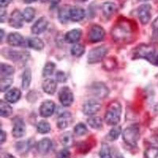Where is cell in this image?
<instances>
[{
  "label": "cell",
  "mask_w": 158,
  "mask_h": 158,
  "mask_svg": "<svg viewBox=\"0 0 158 158\" xmlns=\"http://www.w3.org/2000/svg\"><path fill=\"white\" fill-rule=\"evenodd\" d=\"M135 55L138 58L145 59L152 64L158 66V52L153 46L146 44L140 45L135 51Z\"/></svg>",
  "instance_id": "6da1fadb"
},
{
  "label": "cell",
  "mask_w": 158,
  "mask_h": 158,
  "mask_svg": "<svg viewBox=\"0 0 158 158\" xmlns=\"http://www.w3.org/2000/svg\"><path fill=\"white\" fill-rule=\"evenodd\" d=\"M121 116V105L117 101H113L110 104L107 109L104 120L107 124L111 126H115L120 121Z\"/></svg>",
  "instance_id": "7a4b0ae2"
},
{
  "label": "cell",
  "mask_w": 158,
  "mask_h": 158,
  "mask_svg": "<svg viewBox=\"0 0 158 158\" xmlns=\"http://www.w3.org/2000/svg\"><path fill=\"white\" fill-rule=\"evenodd\" d=\"M139 138H140V128L138 124L131 125L123 132V138L124 142L131 147H135L137 146Z\"/></svg>",
  "instance_id": "3957f363"
},
{
  "label": "cell",
  "mask_w": 158,
  "mask_h": 158,
  "mask_svg": "<svg viewBox=\"0 0 158 158\" xmlns=\"http://www.w3.org/2000/svg\"><path fill=\"white\" fill-rule=\"evenodd\" d=\"M108 48L105 46H101L92 49L88 55L89 63H97L102 61L108 53Z\"/></svg>",
  "instance_id": "277c9868"
},
{
  "label": "cell",
  "mask_w": 158,
  "mask_h": 158,
  "mask_svg": "<svg viewBox=\"0 0 158 158\" xmlns=\"http://www.w3.org/2000/svg\"><path fill=\"white\" fill-rule=\"evenodd\" d=\"M59 101L64 107L70 106L74 101V95L68 87H63L59 93Z\"/></svg>",
  "instance_id": "5b68a950"
},
{
  "label": "cell",
  "mask_w": 158,
  "mask_h": 158,
  "mask_svg": "<svg viewBox=\"0 0 158 158\" xmlns=\"http://www.w3.org/2000/svg\"><path fill=\"white\" fill-rule=\"evenodd\" d=\"M105 36V32L104 29H103L100 25H95L92 26L90 29L89 32V38L92 43H97L103 40Z\"/></svg>",
  "instance_id": "8992f818"
},
{
  "label": "cell",
  "mask_w": 158,
  "mask_h": 158,
  "mask_svg": "<svg viewBox=\"0 0 158 158\" xmlns=\"http://www.w3.org/2000/svg\"><path fill=\"white\" fill-rule=\"evenodd\" d=\"M101 108V104L96 100H89L83 105V112L87 115H94L97 114Z\"/></svg>",
  "instance_id": "52a82bcc"
},
{
  "label": "cell",
  "mask_w": 158,
  "mask_h": 158,
  "mask_svg": "<svg viewBox=\"0 0 158 158\" xmlns=\"http://www.w3.org/2000/svg\"><path fill=\"white\" fill-rule=\"evenodd\" d=\"M151 6L149 4H143L140 6L138 10V18L142 24H147L151 18Z\"/></svg>",
  "instance_id": "ba28073f"
},
{
  "label": "cell",
  "mask_w": 158,
  "mask_h": 158,
  "mask_svg": "<svg viewBox=\"0 0 158 158\" xmlns=\"http://www.w3.org/2000/svg\"><path fill=\"white\" fill-rule=\"evenodd\" d=\"M23 16L22 14L18 10H15L11 13L9 19V23L11 27L15 29H20L23 25Z\"/></svg>",
  "instance_id": "9c48e42d"
},
{
  "label": "cell",
  "mask_w": 158,
  "mask_h": 158,
  "mask_svg": "<svg viewBox=\"0 0 158 158\" xmlns=\"http://www.w3.org/2000/svg\"><path fill=\"white\" fill-rule=\"evenodd\" d=\"M55 108H56V105L53 101H46L42 103L41 106L40 108V113L42 117L48 118L53 115Z\"/></svg>",
  "instance_id": "30bf717a"
},
{
  "label": "cell",
  "mask_w": 158,
  "mask_h": 158,
  "mask_svg": "<svg viewBox=\"0 0 158 158\" xmlns=\"http://www.w3.org/2000/svg\"><path fill=\"white\" fill-rule=\"evenodd\" d=\"M92 92L96 97L99 98H105L108 95V89L103 83L97 82L92 85Z\"/></svg>",
  "instance_id": "8fae6325"
},
{
  "label": "cell",
  "mask_w": 158,
  "mask_h": 158,
  "mask_svg": "<svg viewBox=\"0 0 158 158\" xmlns=\"http://www.w3.org/2000/svg\"><path fill=\"white\" fill-rule=\"evenodd\" d=\"M129 29L123 25H118L112 30V36L116 40H121L126 39L127 36L129 35Z\"/></svg>",
  "instance_id": "7c38bea8"
},
{
  "label": "cell",
  "mask_w": 158,
  "mask_h": 158,
  "mask_svg": "<svg viewBox=\"0 0 158 158\" xmlns=\"http://www.w3.org/2000/svg\"><path fill=\"white\" fill-rule=\"evenodd\" d=\"M72 123V115L68 111H65L59 115L57 120L58 127L59 129H65Z\"/></svg>",
  "instance_id": "4fadbf2b"
},
{
  "label": "cell",
  "mask_w": 158,
  "mask_h": 158,
  "mask_svg": "<svg viewBox=\"0 0 158 158\" xmlns=\"http://www.w3.org/2000/svg\"><path fill=\"white\" fill-rule=\"evenodd\" d=\"M85 16V12L83 8L79 6L70 7V19L73 22H80Z\"/></svg>",
  "instance_id": "5bb4252c"
},
{
  "label": "cell",
  "mask_w": 158,
  "mask_h": 158,
  "mask_svg": "<svg viewBox=\"0 0 158 158\" xmlns=\"http://www.w3.org/2000/svg\"><path fill=\"white\" fill-rule=\"evenodd\" d=\"M48 25V22L45 18H40L38 19L35 24L32 25V32L33 34H40L43 32L45 29H47V26Z\"/></svg>",
  "instance_id": "9a60e30c"
},
{
  "label": "cell",
  "mask_w": 158,
  "mask_h": 158,
  "mask_svg": "<svg viewBox=\"0 0 158 158\" xmlns=\"http://www.w3.org/2000/svg\"><path fill=\"white\" fill-rule=\"evenodd\" d=\"M52 147V142L49 138H43L38 142L36 149L40 154H46L50 151Z\"/></svg>",
  "instance_id": "2e32d148"
},
{
  "label": "cell",
  "mask_w": 158,
  "mask_h": 158,
  "mask_svg": "<svg viewBox=\"0 0 158 158\" xmlns=\"http://www.w3.org/2000/svg\"><path fill=\"white\" fill-rule=\"evenodd\" d=\"M13 136L15 138H22L25 134V125L22 119L18 118V120L15 121V126L12 131Z\"/></svg>",
  "instance_id": "e0dca14e"
},
{
  "label": "cell",
  "mask_w": 158,
  "mask_h": 158,
  "mask_svg": "<svg viewBox=\"0 0 158 158\" xmlns=\"http://www.w3.org/2000/svg\"><path fill=\"white\" fill-rule=\"evenodd\" d=\"M81 29H74L73 30L70 31L66 34L65 36V40L67 42V43L70 44H74L77 43L78 41L80 38L81 36Z\"/></svg>",
  "instance_id": "ac0fdd59"
},
{
  "label": "cell",
  "mask_w": 158,
  "mask_h": 158,
  "mask_svg": "<svg viewBox=\"0 0 158 158\" xmlns=\"http://www.w3.org/2000/svg\"><path fill=\"white\" fill-rule=\"evenodd\" d=\"M42 87H43L44 91L46 94H49V95H52V94H54L55 92H56L57 84H56V81H55L54 79L48 78L43 82Z\"/></svg>",
  "instance_id": "d6986e66"
},
{
  "label": "cell",
  "mask_w": 158,
  "mask_h": 158,
  "mask_svg": "<svg viewBox=\"0 0 158 158\" xmlns=\"http://www.w3.org/2000/svg\"><path fill=\"white\" fill-rule=\"evenodd\" d=\"M7 42L11 46H20L23 43V37L18 32H11L7 37Z\"/></svg>",
  "instance_id": "ffe728a7"
},
{
  "label": "cell",
  "mask_w": 158,
  "mask_h": 158,
  "mask_svg": "<svg viewBox=\"0 0 158 158\" xmlns=\"http://www.w3.org/2000/svg\"><path fill=\"white\" fill-rule=\"evenodd\" d=\"M21 91L18 89H12L10 91H8L6 93L5 96V98L6 100V101L10 103H16L17 101H19V99L21 98Z\"/></svg>",
  "instance_id": "44dd1931"
},
{
  "label": "cell",
  "mask_w": 158,
  "mask_h": 158,
  "mask_svg": "<svg viewBox=\"0 0 158 158\" xmlns=\"http://www.w3.org/2000/svg\"><path fill=\"white\" fill-rule=\"evenodd\" d=\"M60 142L65 147H71L74 143V138L70 132H65L60 137Z\"/></svg>",
  "instance_id": "7402d4cb"
},
{
  "label": "cell",
  "mask_w": 158,
  "mask_h": 158,
  "mask_svg": "<svg viewBox=\"0 0 158 158\" xmlns=\"http://www.w3.org/2000/svg\"><path fill=\"white\" fill-rule=\"evenodd\" d=\"M102 11L106 17H111L117 11V6L113 2H104L102 6Z\"/></svg>",
  "instance_id": "603a6c76"
},
{
  "label": "cell",
  "mask_w": 158,
  "mask_h": 158,
  "mask_svg": "<svg viewBox=\"0 0 158 158\" xmlns=\"http://www.w3.org/2000/svg\"><path fill=\"white\" fill-rule=\"evenodd\" d=\"M28 45H29V47H30L31 48L36 51L42 50L44 48V42L38 37L29 38L28 40Z\"/></svg>",
  "instance_id": "cb8c5ba5"
},
{
  "label": "cell",
  "mask_w": 158,
  "mask_h": 158,
  "mask_svg": "<svg viewBox=\"0 0 158 158\" xmlns=\"http://www.w3.org/2000/svg\"><path fill=\"white\" fill-rule=\"evenodd\" d=\"M70 7H69L68 6H64L59 9V18L60 20V22L65 23L68 20H70Z\"/></svg>",
  "instance_id": "d4e9b609"
},
{
  "label": "cell",
  "mask_w": 158,
  "mask_h": 158,
  "mask_svg": "<svg viewBox=\"0 0 158 158\" xmlns=\"http://www.w3.org/2000/svg\"><path fill=\"white\" fill-rule=\"evenodd\" d=\"M13 109L7 103L1 101L0 102V115L2 117H8L12 113Z\"/></svg>",
  "instance_id": "484cf974"
},
{
  "label": "cell",
  "mask_w": 158,
  "mask_h": 158,
  "mask_svg": "<svg viewBox=\"0 0 158 158\" xmlns=\"http://www.w3.org/2000/svg\"><path fill=\"white\" fill-rule=\"evenodd\" d=\"M31 79H32V74H31L30 69H26L22 75V88L24 89L29 88L31 83Z\"/></svg>",
  "instance_id": "4316f807"
},
{
  "label": "cell",
  "mask_w": 158,
  "mask_h": 158,
  "mask_svg": "<svg viewBox=\"0 0 158 158\" xmlns=\"http://www.w3.org/2000/svg\"><path fill=\"white\" fill-rule=\"evenodd\" d=\"M7 52L6 53V57L9 58V59H13V60H19V59H22L25 56V52H18V51L15 50H6Z\"/></svg>",
  "instance_id": "83f0119b"
},
{
  "label": "cell",
  "mask_w": 158,
  "mask_h": 158,
  "mask_svg": "<svg viewBox=\"0 0 158 158\" xmlns=\"http://www.w3.org/2000/svg\"><path fill=\"white\" fill-rule=\"evenodd\" d=\"M87 123L91 127L94 129H100L102 127V119L98 116H92L87 119Z\"/></svg>",
  "instance_id": "f1b7e54d"
},
{
  "label": "cell",
  "mask_w": 158,
  "mask_h": 158,
  "mask_svg": "<svg viewBox=\"0 0 158 158\" xmlns=\"http://www.w3.org/2000/svg\"><path fill=\"white\" fill-rule=\"evenodd\" d=\"M1 76L2 77H6L12 75L15 73V68L10 65L5 64V63H2L1 64Z\"/></svg>",
  "instance_id": "f546056e"
},
{
  "label": "cell",
  "mask_w": 158,
  "mask_h": 158,
  "mask_svg": "<svg viewBox=\"0 0 158 158\" xmlns=\"http://www.w3.org/2000/svg\"><path fill=\"white\" fill-rule=\"evenodd\" d=\"M35 14H36V11L33 8L27 7L24 10L23 13H22V16H23V18L25 22H30L35 18Z\"/></svg>",
  "instance_id": "4dcf8cb0"
},
{
  "label": "cell",
  "mask_w": 158,
  "mask_h": 158,
  "mask_svg": "<svg viewBox=\"0 0 158 158\" xmlns=\"http://www.w3.org/2000/svg\"><path fill=\"white\" fill-rule=\"evenodd\" d=\"M85 51V48L84 45L77 44H74L71 48L70 52H71L72 56H76V57H80V56L84 54Z\"/></svg>",
  "instance_id": "1f68e13d"
},
{
  "label": "cell",
  "mask_w": 158,
  "mask_h": 158,
  "mask_svg": "<svg viewBox=\"0 0 158 158\" xmlns=\"http://www.w3.org/2000/svg\"><path fill=\"white\" fill-rule=\"evenodd\" d=\"M37 131L40 134H47L50 132L51 131V126L50 124L47 122V121L42 120L38 123L37 125Z\"/></svg>",
  "instance_id": "d6a6232c"
},
{
  "label": "cell",
  "mask_w": 158,
  "mask_h": 158,
  "mask_svg": "<svg viewBox=\"0 0 158 158\" xmlns=\"http://www.w3.org/2000/svg\"><path fill=\"white\" fill-rule=\"evenodd\" d=\"M122 128L120 126H116L110 131L109 134L108 135V138L110 141H115L116 140L118 136L120 135Z\"/></svg>",
  "instance_id": "836d02e7"
},
{
  "label": "cell",
  "mask_w": 158,
  "mask_h": 158,
  "mask_svg": "<svg viewBox=\"0 0 158 158\" xmlns=\"http://www.w3.org/2000/svg\"><path fill=\"white\" fill-rule=\"evenodd\" d=\"M55 69H56V65L54 64L52 62H49V63H46V65L44 66V68L43 70V75L45 77H48V76L52 75L54 72Z\"/></svg>",
  "instance_id": "e575fe53"
},
{
  "label": "cell",
  "mask_w": 158,
  "mask_h": 158,
  "mask_svg": "<svg viewBox=\"0 0 158 158\" xmlns=\"http://www.w3.org/2000/svg\"><path fill=\"white\" fill-rule=\"evenodd\" d=\"M100 157L101 158H111V150L109 146L107 144L104 143L101 146V149L100 150Z\"/></svg>",
  "instance_id": "d590c367"
},
{
  "label": "cell",
  "mask_w": 158,
  "mask_h": 158,
  "mask_svg": "<svg viewBox=\"0 0 158 158\" xmlns=\"http://www.w3.org/2000/svg\"><path fill=\"white\" fill-rule=\"evenodd\" d=\"M13 83V79L10 77H2L1 79V91L5 92L10 87Z\"/></svg>",
  "instance_id": "8d00e7d4"
},
{
  "label": "cell",
  "mask_w": 158,
  "mask_h": 158,
  "mask_svg": "<svg viewBox=\"0 0 158 158\" xmlns=\"http://www.w3.org/2000/svg\"><path fill=\"white\" fill-rule=\"evenodd\" d=\"M86 126L84 123H78L74 127V133L77 135V136H81V135H85L87 133Z\"/></svg>",
  "instance_id": "74e56055"
},
{
  "label": "cell",
  "mask_w": 158,
  "mask_h": 158,
  "mask_svg": "<svg viewBox=\"0 0 158 158\" xmlns=\"http://www.w3.org/2000/svg\"><path fill=\"white\" fill-rule=\"evenodd\" d=\"M146 158H158V147H150L145 152Z\"/></svg>",
  "instance_id": "f35d334b"
},
{
  "label": "cell",
  "mask_w": 158,
  "mask_h": 158,
  "mask_svg": "<svg viewBox=\"0 0 158 158\" xmlns=\"http://www.w3.org/2000/svg\"><path fill=\"white\" fill-rule=\"evenodd\" d=\"M17 150L18 152H25L29 149V143L28 142H20L17 144Z\"/></svg>",
  "instance_id": "ab89813d"
},
{
  "label": "cell",
  "mask_w": 158,
  "mask_h": 158,
  "mask_svg": "<svg viewBox=\"0 0 158 158\" xmlns=\"http://www.w3.org/2000/svg\"><path fill=\"white\" fill-rule=\"evenodd\" d=\"M57 158H70V151L67 149L59 151L57 155Z\"/></svg>",
  "instance_id": "60d3db41"
},
{
  "label": "cell",
  "mask_w": 158,
  "mask_h": 158,
  "mask_svg": "<svg viewBox=\"0 0 158 158\" xmlns=\"http://www.w3.org/2000/svg\"><path fill=\"white\" fill-rule=\"evenodd\" d=\"M56 80L59 81V82H65V81H67V76L62 71H58L56 73Z\"/></svg>",
  "instance_id": "b9f144b4"
},
{
  "label": "cell",
  "mask_w": 158,
  "mask_h": 158,
  "mask_svg": "<svg viewBox=\"0 0 158 158\" xmlns=\"http://www.w3.org/2000/svg\"><path fill=\"white\" fill-rule=\"evenodd\" d=\"M6 15H7V13H6V11H5L4 10H1V14H0V18H1V22L2 23H4V22L6 21Z\"/></svg>",
  "instance_id": "7bdbcfd3"
},
{
  "label": "cell",
  "mask_w": 158,
  "mask_h": 158,
  "mask_svg": "<svg viewBox=\"0 0 158 158\" xmlns=\"http://www.w3.org/2000/svg\"><path fill=\"white\" fill-rule=\"evenodd\" d=\"M11 1L12 0H0V6H1V7L3 8L6 7V6H7Z\"/></svg>",
  "instance_id": "ee69618b"
},
{
  "label": "cell",
  "mask_w": 158,
  "mask_h": 158,
  "mask_svg": "<svg viewBox=\"0 0 158 158\" xmlns=\"http://www.w3.org/2000/svg\"><path fill=\"white\" fill-rule=\"evenodd\" d=\"M153 25V29H154L155 32H158V18H156V19L153 21V25Z\"/></svg>",
  "instance_id": "f6af8a7d"
},
{
  "label": "cell",
  "mask_w": 158,
  "mask_h": 158,
  "mask_svg": "<svg viewBox=\"0 0 158 158\" xmlns=\"http://www.w3.org/2000/svg\"><path fill=\"white\" fill-rule=\"evenodd\" d=\"M49 1L51 2V4H52V6H57L59 3V2L61 0H49Z\"/></svg>",
  "instance_id": "bcb514c9"
},
{
  "label": "cell",
  "mask_w": 158,
  "mask_h": 158,
  "mask_svg": "<svg viewBox=\"0 0 158 158\" xmlns=\"http://www.w3.org/2000/svg\"><path fill=\"white\" fill-rule=\"evenodd\" d=\"M6 133L4 132L3 131H2V134H1V143H3L5 142V139H6Z\"/></svg>",
  "instance_id": "7dc6e473"
},
{
  "label": "cell",
  "mask_w": 158,
  "mask_h": 158,
  "mask_svg": "<svg viewBox=\"0 0 158 158\" xmlns=\"http://www.w3.org/2000/svg\"><path fill=\"white\" fill-rule=\"evenodd\" d=\"M36 1H37V0H24V2H25V3H27V4L32 3V2H36Z\"/></svg>",
  "instance_id": "c3c4849f"
},
{
  "label": "cell",
  "mask_w": 158,
  "mask_h": 158,
  "mask_svg": "<svg viewBox=\"0 0 158 158\" xmlns=\"http://www.w3.org/2000/svg\"><path fill=\"white\" fill-rule=\"evenodd\" d=\"M5 158H15V157L14 156H12V155L7 154V155H6V156H5Z\"/></svg>",
  "instance_id": "681fc988"
},
{
  "label": "cell",
  "mask_w": 158,
  "mask_h": 158,
  "mask_svg": "<svg viewBox=\"0 0 158 158\" xmlns=\"http://www.w3.org/2000/svg\"><path fill=\"white\" fill-rule=\"evenodd\" d=\"M3 36H4V32L2 29H1V40H2V38H3Z\"/></svg>",
  "instance_id": "f907efd6"
},
{
  "label": "cell",
  "mask_w": 158,
  "mask_h": 158,
  "mask_svg": "<svg viewBox=\"0 0 158 158\" xmlns=\"http://www.w3.org/2000/svg\"><path fill=\"white\" fill-rule=\"evenodd\" d=\"M40 1H41V2H46L47 1H48V0H40Z\"/></svg>",
  "instance_id": "816d5d0a"
},
{
  "label": "cell",
  "mask_w": 158,
  "mask_h": 158,
  "mask_svg": "<svg viewBox=\"0 0 158 158\" xmlns=\"http://www.w3.org/2000/svg\"><path fill=\"white\" fill-rule=\"evenodd\" d=\"M156 142L158 144V137L157 138H156Z\"/></svg>",
  "instance_id": "f5cc1de1"
},
{
  "label": "cell",
  "mask_w": 158,
  "mask_h": 158,
  "mask_svg": "<svg viewBox=\"0 0 158 158\" xmlns=\"http://www.w3.org/2000/svg\"><path fill=\"white\" fill-rule=\"evenodd\" d=\"M140 1H148V0H140Z\"/></svg>",
  "instance_id": "db71d44e"
}]
</instances>
